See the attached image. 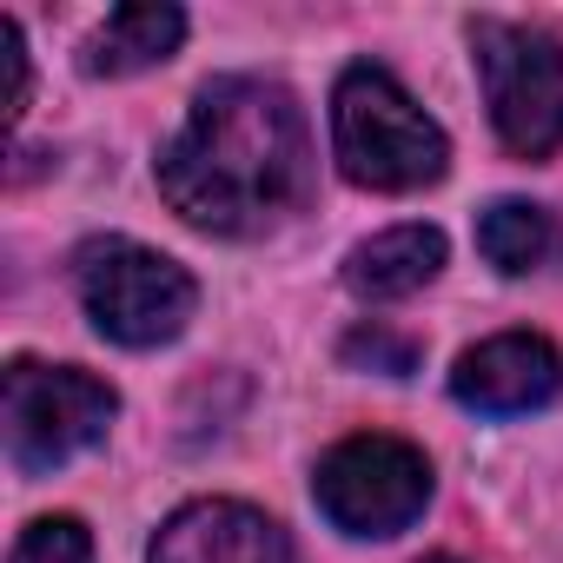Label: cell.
Returning <instances> with one entry per match:
<instances>
[{"label": "cell", "instance_id": "cell-7", "mask_svg": "<svg viewBox=\"0 0 563 563\" xmlns=\"http://www.w3.org/2000/svg\"><path fill=\"white\" fill-rule=\"evenodd\" d=\"M563 391V358L537 332H497L451 365V398L477 418H523Z\"/></svg>", "mask_w": 563, "mask_h": 563}, {"label": "cell", "instance_id": "cell-2", "mask_svg": "<svg viewBox=\"0 0 563 563\" xmlns=\"http://www.w3.org/2000/svg\"><path fill=\"white\" fill-rule=\"evenodd\" d=\"M332 146H339V173L365 192H418V186H438L451 166L444 126L372 60L339 74Z\"/></svg>", "mask_w": 563, "mask_h": 563}, {"label": "cell", "instance_id": "cell-15", "mask_svg": "<svg viewBox=\"0 0 563 563\" xmlns=\"http://www.w3.org/2000/svg\"><path fill=\"white\" fill-rule=\"evenodd\" d=\"M418 563H457V556H418Z\"/></svg>", "mask_w": 563, "mask_h": 563}, {"label": "cell", "instance_id": "cell-11", "mask_svg": "<svg viewBox=\"0 0 563 563\" xmlns=\"http://www.w3.org/2000/svg\"><path fill=\"white\" fill-rule=\"evenodd\" d=\"M477 252L504 278H530V272H550L563 258V225H556V212H543L530 199H497L477 219Z\"/></svg>", "mask_w": 563, "mask_h": 563}, {"label": "cell", "instance_id": "cell-6", "mask_svg": "<svg viewBox=\"0 0 563 563\" xmlns=\"http://www.w3.org/2000/svg\"><path fill=\"white\" fill-rule=\"evenodd\" d=\"M312 497L345 537H398L431 504V457L391 431H358L319 457Z\"/></svg>", "mask_w": 563, "mask_h": 563}, {"label": "cell", "instance_id": "cell-5", "mask_svg": "<svg viewBox=\"0 0 563 563\" xmlns=\"http://www.w3.org/2000/svg\"><path fill=\"white\" fill-rule=\"evenodd\" d=\"M471 60L490 100V126L517 159L563 146V47L523 21H471Z\"/></svg>", "mask_w": 563, "mask_h": 563}, {"label": "cell", "instance_id": "cell-4", "mask_svg": "<svg viewBox=\"0 0 563 563\" xmlns=\"http://www.w3.org/2000/svg\"><path fill=\"white\" fill-rule=\"evenodd\" d=\"M120 418V391L80 365H41L14 358L0 372V424H8V457L27 477L60 471L67 457L93 451L107 424Z\"/></svg>", "mask_w": 563, "mask_h": 563}, {"label": "cell", "instance_id": "cell-3", "mask_svg": "<svg viewBox=\"0 0 563 563\" xmlns=\"http://www.w3.org/2000/svg\"><path fill=\"white\" fill-rule=\"evenodd\" d=\"M74 286H80L93 332L113 345H133V352L173 345L199 306V286L179 258H166L140 239H113V232L87 239L74 252Z\"/></svg>", "mask_w": 563, "mask_h": 563}, {"label": "cell", "instance_id": "cell-9", "mask_svg": "<svg viewBox=\"0 0 563 563\" xmlns=\"http://www.w3.org/2000/svg\"><path fill=\"white\" fill-rule=\"evenodd\" d=\"M438 272H444V232L438 225H391V232H372L345 252V286L365 306L411 299Z\"/></svg>", "mask_w": 563, "mask_h": 563}, {"label": "cell", "instance_id": "cell-1", "mask_svg": "<svg viewBox=\"0 0 563 563\" xmlns=\"http://www.w3.org/2000/svg\"><path fill=\"white\" fill-rule=\"evenodd\" d=\"M153 179L166 206L219 239L272 232L312 192V140L306 113L278 80L225 74L192 93L186 126L159 146Z\"/></svg>", "mask_w": 563, "mask_h": 563}, {"label": "cell", "instance_id": "cell-14", "mask_svg": "<svg viewBox=\"0 0 563 563\" xmlns=\"http://www.w3.org/2000/svg\"><path fill=\"white\" fill-rule=\"evenodd\" d=\"M0 54H8V120L27 113V41L21 21H0Z\"/></svg>", "mask_w": 563, "mask_h": 563}, {"label": "cell", "instance_id": "cell-10", "mask_svg": "<svg viewBox=\"0 0 563 563\" xmlns=\"http://www.w3.org/2000/svg\"><path fill=\"white\" fill-rule=\"evenodd\" d=\"M186 41V14L166 8V0H133V8H113L107 27L87 41L80 67L93 80H126V74H146L159 60H173Z\"/></svg>", "mask_w": 563, "mask_h": 563}, {"label": "cell", "instance_id": "cell-13", "mask_svg": "<svg viewBox=\"0 0 563 563\" xmlns=\"http://www.w3.org/2000/svg\"><path fill=\"white\" fill-rule=\"evenodd\" d=\"M345 365H372V372H385V378H411V372H418V339L385 332V325H358V332L345 339Z\"/></svg>", "mask_w": 563, "mask_h": 563}, {"label": "cell", "instance_id": "cell-8", "mask_svg": "<svg viewBox=\"0 0 563 563\" xmlns=\"http://www.w3.org/2000/svg\"><path fill=\"white\" fill-rule=\"evenodd\" d=\"M146 563H292V537L239 497H199L159 523Z\"/></svg>", "mask_w": 563, "mask_h": 563}, {"label": "cell", "instance_id": "cell-12", "mask_svg": "<svg viewBox=\"0 0 563 563\" xmlns=\"http://www.w3.org/2000/svg\"><path fill=\"white\" fill-rule=\"evenodd\" d=\"M14 563H93V537L80 517H34L14 543Z\"/></svg>", "mask_w": 563, "mask_h": 563}]
</instances>
